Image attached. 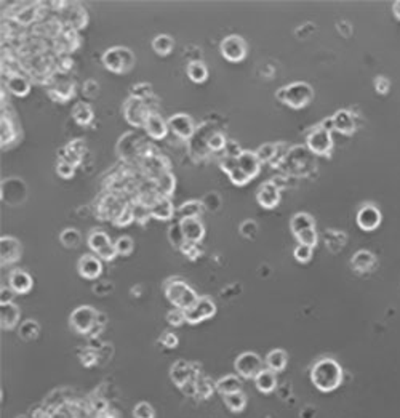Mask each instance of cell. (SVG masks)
Here are the masks:
<instances>
[{
  "mask_svg": "<svg viewBox=\"0 0 400 418\" xmlns=\"http://www.w3.org/2000/svg\"><path fill=\"white\" fill-rule=\"evenodd\" d=\"M277 100H281L282 103H285L293 109H301L305 108L307 103H311V100L314 98V89L307 84V82L298 80L292 82L290 85L282 86L277 90Z\"/></svg>",
  "mask_w": 400,
  "mask_h": 418,
  "instance_id": "obj_3",
  "label": "cell"
},
{
  "mask_svg": "<svg viewBox=\"0 0 400 418\" xmlns=\"http://www.w3.org/2000/svg\"><path fill=\"white\" fill-rule=\"evenodd\" d=\"M89 247L103 259H113L117 252H115V245L110 240L109 234L104 233L103 229H91L89 234Z\"/></svg>",
  "mask_w": 400,
  "mask_h": 418,
  "instance_id": "obj_7",
  "label": "cell"
},
{
  "mask_svg": "<svg viewBox=\"0 0 400 418\" xmlns=\"http://www.w3.org/2000/svg\"><path fill=\"white\" fill-rule=\"evenodd\" d=\"M312 253H314V247H309V245H305V244H298L295 250H293L295 258L301 263L309 262V259L312 258Z\"/></svg>",
  "mask_w": 400,
  "mask_h": 418,
  "instance_id": "obj_49",
  "label": "cell"
},
{
  "mask_svg": "<svg viewBox=\"0 0 400 418\" xmlns=\"http://www.w3.org/2000/svg\"><path fill=\"white\" fill-rule=\"evenodd\" d=\"M14 135H16V132H14V125L12 120H10L7 115H2V146H5V144L12 143L14 139Z\"/></svg>",
  "mask_w": 400,
  "mask_h": 418,
  "instance_id": "obj_43",
  "label": "cell"
},
{
  "mask_svg": "<svg viewBox=\"0 0 400 418\" xmlns=\"http://www.w3.org/2000/svg\"><path fill=\"white\" fill-rule=\"evenodd\" d=\"M167 124H168V127L172 128V132H175L180 138L189 139L196 132L194 120H192L189 114H185V113L173 114V115H170V119L167 120Z\"/></svg>",
  "mask_w": 400,
  "mask_h": 418,
  "instance_id": "obj_13",
  "label": "cell"
},
{
  "mask_svg": "<svg viewBox=\"0 0 400 418\" xmlns=\"http://www.w3.org/2000/svg\"><path fill=\"white\" fill-rule=\"evenodd\" d=\"M277 154V144L274 143H264L257 149V156L261 162L272 161V157Z\"/></svg>",
  "mask_w": 400,
  "mask_h": 418,
  "instance_id": "obj_45",
  "label": "cell"
},
{
  "mask_svg": "<svg viewBox=\"0 0 400 418\" xmlns=\"http://www.w3.org/2000/svg\"><path fill=\"white\" fill-rule=\"evenodd\" d=\"M196 389L197 394H199L200 397H210L211 393H213V389H216L215 384H211L210 378L204 377V375H197L196 378Z\"/></svg>",
  "mask_w": 400,
  "mask_h": 418,
  "instance_id": "obj_40",
  "label": "cell"
},
{
  "mask_svg": "<svg viewBox=\"0 0 400 418\" xmlns=\"http://www.w3.org/2000/svg\"><path fill=\"white\" fill-rule=\"evenodd\" d=\"M311 380L322 393H331L343 382V369L331 358H324L312 365Z\"/></svg>",
  "mask_w": 400,
  "mask_h": 418,
  "instance_id": "obj_1",
  "label": "cell"
},
{
  "mask_svg": "<svg viewBox=\"0 0 400 418\" xmlns=\"http://www.w3.org/2000/svg\"><path fill=\"white\" fill-rule=\"evenodd\" d=\"M290 228L293 231V234H300L301 231L316 228V220L312 218V215L306 213V211H300V213L293 215V218L290 221Z\"/></svg>",
  "mask_w": 400,
  "mask_h": 418,
  "instance_id": "obj_32",
  "label": "cell"
},
{
  "mask_svg": "<svg viewBox=\"0 0 400 418\" xmlns=\"http://www.w3.org/2000/svg\"><path fill=\"white\" fill-rule=\"evenodd\" d=\"M163 290H165V297L168 298V301L183 311H187L199 300V295H197L194 288L180 277H172L165 281Z\"/></svg>",
  "mask_w": 400,
  "mask_h": 418,
  "instance_id": "obj_2",
  "label": "cell"
},
{
  "mask_svg": "<svg viewBox=\"0 0 400 418\" xmlns=\"http://www.w3.org/2000/svg\"><path fill=\"white\" fill-rule=\"evenodd\" d=\"M221 55H223L228 61H242L248 53L247 42L242 36H237V34H231V36L224 37L221 40L220 45Z\"/></svg>",
  "mask_w": 400,
  "mask_h": 418,
  "instance_id": "obj_9",
  "label": "cell"
},
{
  "mask_svg": "<svg viewBox=\"0 0 400 418\" xmlns=\"http://www.w3.org/2000/svg\"><path fill=\"white\" fill-rule=\"evenodd\" d=\"M257 231H258V224L255 223L253 220H247L240 224V233L247 235V237H253V235L257 234Z\"/></svg>",
  "mask_w": 400,
  "mask_h": 418,
  "instance_id": "obj_58",
  "label": "cell"
},
{
  "mask_svg": "<svg viewBox=\"0 0 400 418\" xmlns=\"http://www.w3.org/2000/svg\"><path fill=\"white\" fill-rule=\"evenodd\" d=\"M19 321V307L14 303H3L0 305V324L3 330H12Z\"/></svg>",
  "mask_w": 400,
  "mask_h": 418,
  "instance_id": "obj_24",
  "label": "cell"
},
{
  "mask_svg": "<svg viewBox=\"0 0 400 418\" xmlns=\"http://www.w3.org/2000/svg\"><path fill=\"white\" fill-rule=\"evenodd\" d=\"M178 336L173 334V332H163L162 336H161V343L165 346V348H176L178 346Z\"/></svg>",
  "mask_w": 400,
  "mask_h": 418,
  "instance_id": "obj_57",
  "label": "cell"
},
{
  "mask_svg": "<svg viewBox=\"0 0 400 418\" xmlns=\"http://www.w3.org/2000/svg\"><path fill=\"white\" fill-rule=\"evenodd\" d=\"M84 90H85V93L89 95V96H95L96 93H98V90H99L98 82H96V80H86L85 85H84Z\"/></svg>",
  "mask_w": 400,
  "mask_h": 418,
  "instance_id": "obj_62",
  "label": "cell"
},
{
  "mask_svg": "<svg viewBox=\"0 0 400 418\" xmlns=\"http://www.w3.org/2000/svg\"><path fill=\"white\" fill-rule=\"evenodd\" d=\"M221 168H223V170L231 176V181H233L234 185L242 186V185H247V183L250 181V178L245 175L242 168H240L237 157L226 156L224 154V157L221 159Z\"/></svg>",
  "mask_w": 400,
  "mask_h": 418,
  "instance_id": "obj_18",
  "label": "cell"
},
{
  "mask_svg": "<svg viewBox=\"0 0 400 418\" xmlns=\"http://www.w3.org/2000/svg\"><path fill=\"white\" fill-rule=\"evenodd\" d=\"M58 159H61V161H66L72 163V165L77 167L82 162V154H79L74 149L69 146H64L60 149V154H58Z\"/></svg>",
  "mask_w": 400,
  "mask_h": 418,
  "instance_id": "obj_44",
  "label": "cell"
},
{
  "mask_svg": "<svg viewBox=\"0 0 400 418\" xmlns=\"http://www.w3.org/2000/svg\"><path fill=\"white\" fill-rule=\"evenodd\" d=\"M0 257H2V264L18 262L21 257V242L13 235H3L0 239Z\"/></svg>",
  "mask_w": 400,
  "mask_h": 418,
  "instance_id": "obj_16",
  "label": "cell"
},
{
  "mask_svg": "<svg viewBox=\"0 0 400 418\" xmlns=\"http://www.w3.org/2000/svg\"><path fill=\"white\" fill-rule=\"evenodd\" d=\"M133 417L134 418H156V410L149 402H138L133 408Z\"/></svg>",
  "mask_w": 400,
  "mask_h": 418,
  "instance_id": "obj_46",
  "label": "cell"
},
{
  "mask_svg": "<svg viewBox=\"0 0 400 418\" xmlns=\"http://www.w3.org/2000/svg\"><path fill=\"white\" fill-rule=\"evenodd\" d=\"M237 162L250 180H253L259 173V168H261V161L258 159L257 151H250V149H247V151L244 149V151L239 154Z\"/></svg>",
  "mask_w": 400,
  "mask_h": 418,
  "instance_id": "obj_20",
  "label": "cell"
},
{
  "mask_svg": "<svg viewBox=\"0 0 400 418\" xmlns=\"http://www.w3.org/2000/svg\"><path fill=\"white\" fill-rule=\"evenodd\" d=\"M187 76H189V79L196 82V84H202V82H205L207 77H209V69H207L204 61L192 60L189 61V65H187Z\"/></svg>",
  "mask_w": 400,
  "mask_h": 418,
  "instance_id": "obj_35",
  "label": "cell"
},
{
  "mask_svg": "<svg viewBox=\"0 0 400 418\" xmlns=\"http://www.w3.org/2000/svg\"><path fill=\"white\" fill-rule=\"evenodd\" d=\"M295 237L298 239V242H300V244L309 245V247H316L317 239H319V234H317L316 228H309V229L301 231V233L296 234Z\"/></svg>",
  "mask_w": 400,
  "mask_h": 418,
  "instance_id": "obj_47",
  "label": "cell"
},
{
  "mask_svg": "<svg viewBox=\"0 0 400 418\" xmlns=\"http://www.w3.org/2000/svg\"><path fill=\"white\" fill-rule=\"evenodd\" d=\"M32 283V276L24 271V269H13L8 276V287L12 288L14 293H19V295L31 290Z\"/></svg>",
  "mask_w": 400,
  "mask_h": 418,
  "instance_id": "obj_19",
  "label": "cell"
},
{
  "mask_svg": "<svg viewBox=\"0 0 400 418\" xmlns=\"http://www.w3.org/2000/svg\"><path fill=\"white\" fill-rule=\"evenodd\" d=\"M13 295L14 292L10 287H2V290H0V305H3V303H13Z\"/></svg>",
  "mask_w": 400,
  "mask_h": 418,
  "instance_id": "obj_61",
  "label": "cell"
},
{
  "mask_svg": "<svg viewBox=\"0 0 400 418\" xmlns=\"http://www.w3.org/2000/svg\"><path fill=\"white\" fill-rule=\"evenodd\" d=\"M392 12L396 14V18L400 19V0H397V2L392 5Z\"/></svg>",
  "mask_w": 400,
  "mask_h": 418,
  "instance_id": "obj_63",
  "label": "cell"
},
{
  "mask_svg": "<svg viewBox=\"0 0 400 418\" xmlns=\"http://www.w3.org/2000/svg\"><path fill=\"white\" fill-rule=\"evenodd\" d=\"M216 312V305L215 301L211 300L210 297H199V300L192 307L185 311L186 314V322H189V324H199V322L210 319V317H213Z\"/></svg>",
  "mask_w": 400,
  "mask_h": 418,
  "instance_id": "obj_12",
  "label": "cell"
},
{
  "mask_svg": "<svg viewBox=\"0 0 400 418\" xmlns=\"http://www.w3.org/2000/svg\"><path fill=\"white\" fill-rule=\"evenodd\" d=\"M307 148L319 156H330L331 149H333V138H331L330 130L324 128L322 125L312 130L307 135Z\"/></svg>",
  "mask_w": 400,
  "mask_h": 418,
  "instance_id": "obj_10",
  "label": "cell"
},
{
  "mask_svg": "<svg viewBox=\"0 0 400 418\" xmlns=\"http://www.w3.org/2000/svg\"><path fill=\"white\" fill-rule=\"evenodd\" d=\"M375 263H377V258H375V255L370 250H359V252L353 255V259H351V264L357 271H368V269L373 268Z\"/></svg>",
  "mask_w": 400,
  "mask_h": 418,
  "instance_id": "obj_28",
  "label": "cell"
},
{
  "mask_svg": "<svg viewBox=\"0 0 400 418\" xmlns=\"http://www.w3.org/2000/svg\"><path fill=\"white\" fill-rule=\"evenodd\" d=\"M176 186V180L170 172H163L157 178V189L161 191V196H170Z\"/></svg>",
  "mask_w": 400,
  "mask_h": 418,
  "instance_id": "obj_39",
  "label": "cell"
},
{
  "mask_svg": "<svg viewBox=\"0 0 400 418\" xmlns=\"http://www.w3.org/2000/svg\"><path fill=\"white\" fill-rule=\"evenodd\" d=\"M113 288H114V283L110 281H99L93 286V292L98 293V295H106V293L113 292Z\"/></svg>",
  "mask_w": 400,
  "mask_h": 418,
  "instance_id": "obj_59",
  "label": "cell"
},
{
  "mask_svg": "<svg viewBox=\"0 0 400 418\" xmlns=\"http://www.w3.org/2000/svg\"><path fill=\"white\" fill-rule=\"evenodd\" d=\"M60 239H61V242L66 245V247H77L80 242L82 235L75 228H66L61 231Z\"/></svg>",
  "mask_w": 400,
  "mask_h": 418,
  "instance_id": "obj_41",
  "label": "cell"
},
{
  "mask_svg": "<svg viewBox=\"0 0 400 418\" xmlns=\"http://www.w3.org/2000/svg\"><path fill=\"white\" fill-rule=\"evenodd\" d=\"M149 209H151V215L156 216L158 220H170L173 213H175V209H173L170 197L161 194L149 204Z\"/></svg>",
  "mask_w": 400,
  "mask_h": 418,
  "instance_id": "obj_23",
  "label": "cell"
},
{
  "mask_svg": "<svg viewBox=\"0 0 400 418\" xmlns=\"http://www.w3.org/2000/svg\"><path fill=\"white\" fill-rule=\"evenodd\" d=\"M202 204H204L205 209H209V210H211V211H215V210H218V209H220V205H221V197H220L218 192L210 191V192H207L204 199H202Z\"/></svg>",
  "mask_w": 400,
  "mask_h": 418,
  "instance_id": "obj_51",
  "label": "cell"
},
{
  "mask_svg": "<svg viewBox=\"0 0 400 418\" xmlns=\"http://www.w3.org/2000/svg\"><path fill=\"white\" fill-rule=\"evenodd\" d=\"M255 386L264 394L272 393L277 386L276 372H272V370L269 369H263L261 372L257 375V378H255Z\"/></svg>",
  "mask_w": 400,
  "mask_h": 418,
  "instance_id": "obj_27",
  "label": "cell"
},
{
  "mask_svg": "<svg viewBox=\"0 0 400 418\" xmlns=\"http://www.w3.org/2000/svg\"><path fill=\"white\" fill-rule=\"evenodd\" d=\"M223 401L226 404V407L229 408L231 412H242L245 406H247V397H245V394L240 391V393H234V394H226V396H223Z\"/></svg>",
  "mask_w": 400,
  "mask_h": 418,
  "instance_id": "obj_37",
  "label": "cell"
},
{
  "mask_svg": "<svg viewBox=\"0 0 400 418\" xmlns=\"http://www.w3.org/2000/svg\"><path fill=\"white\" fill-rule=\"evenodd\" d=\"M173 45H175V40L168 34H158L152 38V48L158 55H168L173 50Z\"/></svg>",
  "mask_w": 400,
  "mask_h": 418,
  "instance_id": "obj_36",
  "label": "cell"
},
{
  "mask_svg": "<svg viewBox=\"0 0 400 418\" xmlns=\"http://www.w3.org/2000/svg\"><path fill=\"white\" fill-rule=\"evenodd\" d=\"M202 210H204V204H202V200H186L183 202V204L178 207L176 215L180 216V220L185 218H199V215L202 213Z\"/></svg>",
  "mask_w": 400,
  "mask_h": 418,
  "instance_id": "obj_29",
  "label": "cell"
},
{
  "mask_svg": "<svg viewBox=\"0 0 400 418\" xmlns=\"http://www.w3.org/2000/svg\"><path fill=\"white\" fill-rule=\"evenodd\" d=\"M168 237H170V242L175 245V247H180V248H181V245L186 242L180 221H176V223L173 224L170 229H168Z\"/></svg>",
  "mask_w": 400,
  "mask_h": 418,
  "instance_id": "obj_48",
  "label": "cell"
},
{
  "mask_svg": "<svg viewBox=\"0 0 400 418\" xmlns=\"http://www.w3.org/2000/svg\"><path fill=\"white\" fill-rule=\"evenodd\" d=\"M130 96H134V98L144 100L146 101L148 96L152 95V85L151 84H144V82H139V84L132 86V91H130Z\"/></svg>",
  "mask_w": 400,
  "mask_h": 418,
  "instance_id": "obj_50",
  "label": "cell"
},
{
  "mask_svg": "<svg viewBox=\"0 0 400 418\" xmlns=\"http://www.w3.org/2000/svg\"><path fill=\"white\" fill-rule=\"evenodd\" d=\"M181 252L191 259H196L202 253V248L199 247V242H187L186 240V242L181 245Z\"/></svg>",
  "mask_w": 400,
  "mask_h": 418,
  "instance_id": "obj_56",
  "label": "cell"
},
{
  "mask_svg": "<svg viewBox=\"0 0 400 418\" xmlns=\"http://www.w3.org/2000/svg\"><path fill=\"white\" fill-rule=\"evenodd\" d=\"M257 200L264 209H274V207H277L279 202H281V187L272 180L263 183V185L258 187Z\"/></svg>",
  "mask_w": 400,
  "mask_h": 418,
  "instance_id": "obj_14",
  "label": "cell"
},
{
  "mask_svg": "<svg viewBox=\"0 0 400 418\" xmlns=\"http://www.w3.org/2000/svg\"><path fill=\"white\" fill-rule=\"evenodd\" d=\"M200 372H197L196 365L187 360L178 359L170 369V378L183 393L187 396H196V378Z\"/></svg>",
  "mask_w": 400,
  "mask_h": 418,
  "instance_id": "obj_4",
  "label": "cell"
},
{
  "mask_svg": "<svg viewBox=\"0 0 400 418\" xmlns=\"http://www.w3.org/2000/svg\"><path fill=\"white\" fill-rule=\"evenodd\" d=\"M144 128H146V132L156 139L165 138L167 133H168V124L165 122V120H163L161 114L154 113V111L149 113L148 119H146V124H144Z\"/></svg>",
  "mask_w": 400,
  "mask_h": 418,
  "instance_id": "obj_22",
  "label": "cell"
},
{
  "mask_svg": "<svg viewBox=\"0 0 400 418\" xmlns=\"http://www.w3.org/2000/svg\"><path fill=\"white\" fill-rule=\"evenodd\" d=\"M98 314L99 311H96L93 306L90 305H82L77 306L69 316V324L77 334L80 335H90L93 329L98 324Z\"/></svg>",
  "mask_w": 400,
  "mask_h": 418,
  "instance_id": "obj_6",
  "label": "cell"
},
{
  "mask_svg": "<svg viewBox=\"0 0 400 418\" xmlns=\"http://www.w3.org/2000/svg\"><path fill=\"white\" fill-rule=\"evenodd\" d=\"M115 245V252L117 255H122V257H127L133 252V239L130 235H120V237L114 242Z\"/></svg>",
  "mask_w": 400,
  "mask_h": 418,
  "instance_id": "obj_42",
  "label": "cell"
},
{
  "mask_svg": "<svg viewBox=\"0 0 400 418\" xmlns=\"http://www.w3.org/2000/svg\"><path fill=\"white\" fill-rule=\"evenodd\" d=\"M77 269H79L82 277L96 279L103 271V263H101V259L96 255L85 253L82 255L79 263H77Z\"/></svg>",
  "mask_w": 400,
  "mask_h": 418,
  "instance_id": "obj_17",
  "label": "cell"
},
{
  "mask_svg": "<svg viewBox=\"0 0 400 418\" xmlns=\"http://www.w3.org/2000/svg\"><path fill=\"white\" fill-rule=\"evenodd\" d=\"M226 144H228V141H226L224 135L220 132L210 135V138L207 139V146H209L211 151H220V149H224Z\"/></svg>",
  "mask_w": 400,
  "mask_h": 418,
  "instance_id": "obj_52",
  "label": "cell"
},
{
  "mask_svg": "<svg viewBox=\"0 0 400 418\" xmlns=\"http://www.w3.org/2000/svg\"><path fill=\"white\" fill-rule=\"evenodd\" d=\"M381 223V211L377 205L367 204L357 211V224L364 231L377 229Z\"/></svg>",
  "mask_w": 400,
  "mask_h": 418,
  "instance_id": "obj_15",
  "label": "cell"
},
{
  "mask_svg": "<svg viewBox=\"0 0 400 418\" xmlns=\"http://www.w3.org/2000/svg\"><path fill=\"white\" fill-rule=\"evenodd\" d=\"M51 98L58 101H66L69 100L72 95H74V84L69 79H62L58 80L55 86L51 89Z\"/></svg>",
  "mask_w": 400,
  "mask_h": 418,
  "instance_id": "obj_34",
  "label": "cell"
},
{
  "mask_svg": "<svg viewBox=\"0 0 400 418\" xmlns=\"http://www.w3.org/2000/svg\"><path fill=\"white\" fill-rule=\"evenodd\" d=\"M167 321L170 322L172 325H175V327L183 325V322H186V314H185V311L180 310V307H175V310L168 311V312H167Z\"/></svg>",
  "mask_w": 400,
  "mask_h": 418,
  "instance_id": "obj_55",
  "label": "cell"
},
{
  "mask_svg": "<svg viewBox=\"0 0 400 418\" xmlns=\"http://www.w3.org/2000/svg\"><path fill=\"white\" fill-rule=\"evenodd\" d=\"M56 172L58 175H60L61 178H72L74 176L75 173V167L72 165V163L66 162V161H61V159H58V163H56Z\"/></svg>",
  "mask_w": 400,
  "mask_h": 418,
  "instance_id": "obj_53",
  "label": "cell"
},
{
  "mask_svg": "<svg viewBox=\"0 0 400 418\" xmlns=\"http://www.w3.org/2000/svg\"><path fill=\"white\" fill-rule=\"evenodd\" d=\"M7 89L12 91L13 95L24 96V95L29 93V90H31V84H29V80L24 76L13 74V76L8 77Z\"/></svg>",
  "mask_w": 400,
  "mask_h": 418,
  "instance_id": "obj_31",
  "label": "cell"
},
{
  "mask_svg": "<svg viewBox=\"0 0 400 418\" xmlns=\"http://www.w3.org/2000/svg\"><path fill=\"white\" fill-rule=\"evenodd\" d=\"M72 115H74L75 122L80 125H89L91 120H93V108H91L90 103H85V101H79L75 103L74 108H72Z\"/></svg>",
  "mask_w": 400,
  "mask_h": 418,
  "instance_id": "obj_33",
  "label": "cell"
},
{
  "mask_svg": "<svg viewBox=\"0 0 400 418\" xmlns=\"http://www.w3.org/2000/svg\"><path fill=\"white\" fill-rule=\"evenodd\" d=\"M38 334H40V325H38L37 321L27 319L19 325V336H21L23 340L32 341L37 338Z\"/></svg>",
  "mask_w": 400,
  "mask_h": 418,
  "instance_id": "obj_38",
  "label": "cell"
},
{
  "mask_svg": "<svg viewBox=\"0 0 400 418\" xmlns=\"http://www.w3.org/2000/svg\"><path fill=\"white\" fill-rule=\"evenodd\" d=\"M183 234L187 242H200L205 235L204 223L199 218H185L180 220Z\"/></svg>",
  "mask_w": 400,
  "mask_h": 418,
  "instance_id": "obj_21",
  "label": "cell"
},
{
  "mask_svg": "<svg viewBox=\"0 0 400 418\" xmlns=\"http://www.w3.org/2000/svg\"><path fill=\"white\" fill-rule=\"evenodd\" d=\"M98 418H114L113 415H109L108 412H103V413H99V417Z\"/></svg>",
  "mask_w": 400,
  "mask_h": 418,
  "instance_id": "obj_64",
  "label": "cell"
},
{
  "mask_svg": "<svg viewBox=\"0 0 400 418\" xmlns=\"http://www.w3.org/2000/svg\"><path fill=\"white\" fill-rule=\"evenodd\" d=\"M101 60L109 71L123 74L134 66V53L127 47H110L103 53Z\"/></svg>",
  "mask_w": 400,
  "mask_h": 418,
  "instance_id": "obj_5",
  "label": "cell"
},
{
  "mask_svg": "<svg viewBox=\"0 0 400 418\" xmlns=\"http://www.w3.org/2000/svg\"><path fill=\"white\" fill-rule=\"evenodd\" d=\"M375 86H377V90L379 91V93H388L391 84H389V80L386 79V77L379 76V77H377V80H375Z\"/></svg>",
  "mask_w": 400,
  "mask_h": 418,
  "instance_id": "obj_60",
  "label": "cell"
},
{
  "mask_svg": "<svg viewBox=\"0 0 400 418\" xmlns=\"http://www.w3.org/2000/svg\"><path fill=\"white\" fill-rule=\"evenodd\" d=\"M234 367L237 373L244 378H257V375L263 370V359L253 351H245L239 354L234 360Z\"/></svg>",
  "mask_w": 400,
  "mask_h": 418,
  "instance_id": "obj_8",
  "label": "cell"
},
{
  "mask_svg": "<svg viewBox=\"0 0 400 418\" xmlns=\"http://www.w3.org/2000/svg\"><path fill=\"white\" fill-rule=\"evenodd\" d=\"M288 356L283 349H272L266 356V365L272 372H282L287 367Z\"/></svg>",
  "mask_w": 400,
  "mask_h": 418,
  "instance_id": "obj_30",
  "label": "cell"
},
{
  "mask_svg": "<svg viewBox=\"0 0 400 418\" xmlns=\"http://www.w3.org/2000/svg\"><path fill=\"white\" fill-rule=\"evenodd\" d=\"M331 120H333V128L338 130V132L344 135L354 133L355 130V120L353 117V114L346 109H340L331 115Z\"/></svg>",
  "mask_w": 400,
  "mask_h": 418,
  "instance_id": "obj_25",
  "label": "cell"
},
{
  "mask_svg": "<svg viewBox=\"0 0 400 418\" xmlns=\"http://www.w3.org/2000/svg\"><path fill=\"white\" fill-rule=\"evenodd\" d=\"M149 113H151V111H149L148 104L144 103V100L130 96V98L125 101L123 104L125 119H127L132 125H134V127H144Z\"/></svg>",
  "mask_w": 400,
  "mask_h": 418,
  "instance_id": "obj_11",
  "label": "cell"
},
{
  "mask_svg": "<svg viewBox=\"0 0 400 418\" xmlns=\"http://www.w3.org/2000/svg\"><path fill=\"white\" fill-rule=\"evenodd\" d=\"M216 391L220 394H234L242 391V380H240L237 375H224L223 378H220L218 382L215 383Z\"/></svg>",
  "mask_w": 400,
  "mask_h": 418,
  "instance_id": "obj_26",
  "label": "cell"
},
{
  "mask_svg": "<svg viewBox=\"0 0 400 418\" xmlns=\"http://www.w3.org/2000/svg\"><path fill=\"white\" fill-rule=\"evenodd\" d=\"M133 220H134V215H133L132 205H125L123 209L120 210L119 213H117V218H115V223L120 224V226H125V224L132 223Z\"/></svg>",
  "mask_w": 400,
  "mask_h": 418,
  "instance_id": "obj_54",
  "label": "cell"
}]
</instances>
